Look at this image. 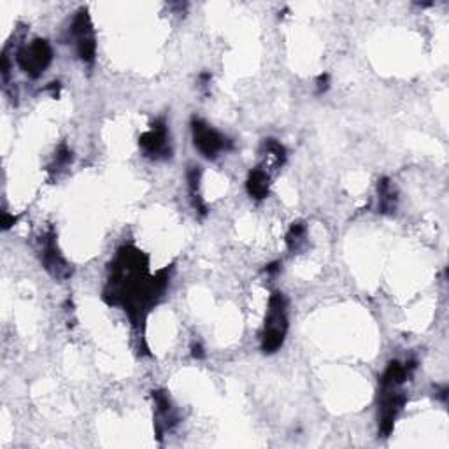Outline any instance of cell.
I'll return each mask as SVG.
<instances>
[{
    "mask_svg": "<svg viewBox=\"0 0 449 449\" xmlns=\"http://www.w3.org/2000/svg\"><path fill=\"white\" fill-rule=\"evenodd\" d=\"M246 188H248V193L253 198L262 200V198H265L269 195L271 178H269V174L263 169H253L248 175V181H246Z\"/></svg>",
    "mask_w": 449,
    "mask_h": 449,
    "instance_id": "cell-9",
    "label": "cell"
},
{
    "mask_svg": "<svg viewBox=\"0 0 449 449\" xmlns=\"http://www.w3.org/2000/svg\"><path fill=\"white\" fill-rule=\"evenodd\" d=\"M39 256H41V262L42 265H44V269H46L55 279H58V281H64V279L73 276V269H70L67 260L61 256L60 249H58L57 236L53 233V230L44 233V236L41 237V240H39Z\"/></svg>",
    "mask_w": 449,
    "mask_h": 449,
    "instance_id": "cell-6",
    "label": "cell"
},
{
    "mask_svg": "<svg viewBox=\"0 0 449 449\" xmlns=\"http://www.w3.org/2000/svg\"><path fill=\"white\" fill-rule=\"evenodd\" d=\"M15 223H16V218L11 216V214H9V213H4V216H2V224H4V229L6 230L11 229V227Z\"/></svg>",
    "mask_w": 449,
    "mask_h": 449,
    "instance_id": "cell-16",
    "label": "cell"
},
{
    "mask_svg": "<svg viewBox=\"0 0 449 449\" xmlns=\"http://www.w3.org/2000/svg\"><path fill=\"white\" fill-rule=\"evenodd\" d=\"M200 175H202V171L198 165H190V167H188L187 179H188V188H190L191 204H193V209L197 211L198 214L206 216L207 207L200 197Z\"/></svg>",
    "mask_w": 449,
    "mask_h": 449,
    "instance_id": "cell-10",
    "label": "cell"
},
{
    "mask_svg": "<svg viewBox=\"0 0 449 449\" xmlns=\"http://www.w3.org/2000/svg\"><path fill=\"white\" fill-rule=\"evenodd\" d=\"M379 211L381 213H395L397 209V193L393 191L392 183L388 179H381L379 187Z\"/></svg>",
    "mask_w": 449,
    "mask_h": 449,
    "instance_id": "cell-11",
    "label": "cell"
},
{
    "mask_svg": "<svg viewBox=\"0 0 449 449\" xmlns=\"http://www.w3.org/2000/svg\"><path fill=\"white\" fill-rule=\"evenodd\" d=\"M397 390L399 388H381V437H388L392 434L397 418H399L405 402H408V397L397 392Z\"/></svg>",
    "mask_w": 449,
    "mask_h": 449,
    "instance_id": "cell-7",
    "label": "cell"
},
{
    "mask_svg": "<svg viewBox=\"0 0 449 449\" xmlns=\"http://www.w3.org/2000/svg\"><path fill=\"white\" fill-rule=\"evenodd\" d=\"M191 135H193L195 148L209 160H214L220 153L227 151L232 146L218 130L200 118L191 120Z\"/></svg>",
    "mask_w": 449,
    "mask_h": 449,
    "instance_id": "cell-5",
    "label": "cell"
},
{
    "mask_svg": "<svg viewBox=\"0 0 449 449\" xmlns=\"http://www.w3.org/2000/svg\"><path fill=\"white\" fill-rule=\"evenodd\" d=\"M70 35H73L74 39V44H76L77 57H79L84 64H93L97 55V42L95 34H93L92 19H90V15H88L86 9H81L76 15V18L73 19Z\"/></svg>",
    "mask_w": 449,
    "mask_h": 449,
    "instance_id": "cell-4",
    "label": "cell"
},
{
    "mask_svg": "<svg viewBox=\"0 0 449 449\" xmlns=\"http://www.w3.org/2000/svg\"><path fill=\"white\" fill-rule=\"evenodd\" d=\"M148 256L133 246H123L109 265V279L104 289V300L122 305L133 325L141 323L146 312L164 295L171 269L148 276Z\"/></svg>",
    "mask_w": 449,
    "mask_h": 449,
    "instance_id": "cell-1",
    "label": "cell"
},
{
    "mask_svg": "<svg viewBox=\"0 0 449 449\" xmlns=\"http://www.w3.org/2000/svg\"><path fill=\"white\" fill-rule=\"evenodd\" d=\"M305 232H307V229H305V224L302 223V221H297V223L292 224L288 233H286V244H288V248L298 249V246L304 242Z\"/></svg>",
    "mask_w": 449,
    "mask_h": 449,
    "instance_id": "cell-12",
    "label": "cell"
},
{
    "mask_svg": "<svg viewBox=\"0 0 449 449\" xmlns=\"http://www.w3.org/2000/svg\"><path fill=\"white\" fill-rule=\"evenodd\" d=\"M279 267H281V263L274 262V263H271V265L265 267V272L267 274H276V272L279 271Z\"/></svg>",
    "mask_w": 449,
    "mask_h": 449,
    "instance_id": "cell-17",
    "label": "cell"
},
{
    "mask_svg": "<svg viewBox=\"0 0 449 449\" xmlns=\"http://www.w3.org/2000/svg\"><path fill=\"white\" fill-rule=\"evenodd\" d=\"M191 354H193V358H197V360H204V358H206L204 347H202L200 344H193V346H191Z\"/></svg>",
    "mask_w": 449,
    "mask_h": 449,
    "instance_id": "cell-15",
    "label": "cell"
},
{
    "mask_svg": "<svg viewBox=\"0 0 449 449\" xmlns=\"http://www.w3.org/2000/svg\"><path fill=\"white\" fill-rule=\"evenodd\" d=\"M265 149H267V153H269V155L274 156V158L279 162V164H283V162L286 160V149H285V146H283L281 142L276 141V139H267V141H265Z\"/></svg>",
    "mask_w": 449,
    "mask_h": 449,
    "instance_id": "cell-13",
    "label": "cell"
},
{
    "mask_svg": "<svg viewBox=\"0 0 449 449\" xmlns=\"http://www.w3.org/2000/svg\"><path fill=\"white\" fill-rule=\"evenodd\" d=\"M51 60H53V50H51L50 42L44 41V39L32 41L30 44L21 48L18 51V57H16L19 69L30 77L41 76L48 69Z\"/></svg>",
    "mask_w": 449,
    "mask_h": 449,
    "instance_id": "cell-3",
    "label": "cell"
},
{
    "mask_svg": "<svg viewBox=\"0 0 449 449\" xmlns=\"http://www.w3.org/2000/svg\"><path fill=\"white\" fill-rule=\"evenodd\" d=\"M171 139H169V130L164 120H158L151 125L148 132H144L139 137V146L149 158H167L171 156Z\"/></svg>",
    "mask_w": 449,
    "mask_h": 449,
    "instance_id": "cell-8",
    "label": "cell"
},
{
    "mask_svg": "<svg viewBox=\"0 0 449 449\" xmlns=\"http://www.w3.org/2000/svg\"><path fill=\"white\" fill-rule=\"evenodd\" d=\"M316 86H318V93L327 92L328 86H330V76H328V74H321L316 81Z\"/></svg>",
    "mask_w": 449,
    "mask_h": 449,
    "instance_id": "cell-14",
    "label": "cell"
},
{
    "mask_svg": "<svg viewBox=\"0 0 449 449\" xmlns=\"http://www.w3.org/2000/svg\"><path fill=\"white\" fill-rule=\"evenodd\" d=\"M286 298L281 292H276L269 298L265 325L262 334V351L272 354L285 344L286 332H288V311H286Z\"/></svg>",
    "mask_w": 449,
    "mask_h": 449,
    "instance_id": "cell-2",
    "label": "cell"
}]
</instances>
